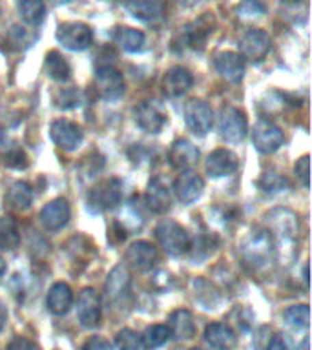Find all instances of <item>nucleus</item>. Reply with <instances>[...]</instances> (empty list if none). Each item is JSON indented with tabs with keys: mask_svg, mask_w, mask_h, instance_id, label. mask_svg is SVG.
I'll return each instance as SVG.
<instances>
[{
	"mask_svg": "<svg viewBox=\"0 0 312 350\" xmlns=\"http://www.w3.org/2000/svg\"><path fill=\"white\" fill-rule=\"evenodd\" d=\"M265 11L267 8L261 0H241L237 5V15L243 18H256V16L265 15Z\"/></svg>",
	"mask_w": 312,
	"mask_h": 350,
	"instance_id": "38",
	"label": "nucleus"
},
{
	"mask_svg": "<svg viewBox=\"0 0 312 350\" xmlns=\"http://www.w3.org/2000/svg\"><path fill=\"white\" fill-rule=\"evenodd\" d=\"M203 190H205V180H203L201 175H197L196 172H192V170L183 172L174 183L175 196H177V199H179L183 204H192V202H196L197 199L203 196Z\"/></svg>",
	"mask_w": 312,
	"mask_h": 350,
	"instance_id": "14",
	"label": "nucleus"
},
{
	"mask_svg": "<svg viewBox=\"0 0 312 350\" xmlns=\"http://www.w3.org/2000/svg\"><path fill=\"white\" fill-rule=\"evenodd\" d=\"M272 48L268 33L263 29H248V31L239 38V57L250 60V62H261Z\"/></svg>",
	"mask_w": 312,
	"mask_h": 350,
	"instance_id": "9",
	"label": "nucleus"
},
{
	"mask_svg": "<svg viewBox=\"0 0 312 350\" xmlns=\"http://www.w3.org/2000/svg\"><path fill=\"white\" fill-rule=\"evenodd\" d=\"M283 2H301V0H283Z\"/></svg>",
	"mask_w": 312,
	"mask_h": 350,
	"instance_id": "51",
	"label": "nucleus"
},
{
	"mask_svg": "<svg viewBox=\"0 0 312 350\" xmlns=\"http://www.w3.org/2000/svg\"><path fill=\"white\" fill-rule=\"evenodd\" d=\"M155 259H157V250L148 241H137V243L130 245V248L125 254L126 265L131 270H135V272H146V270H150Z\"/></svg>",
	"mask_w": 312,
	"mask_h": 350,
	"instance_id": "15",
	"label": "nucleus"
},
{
	"mask_svg": "<svg viewBox=\"0 0 312 350\" xmlns=\"http://www.w3.org/2000/svg\"><path fill=\"white\" fill-rule=\"evenodd\" d=\"M57 40L66 49L71 51H84L92 46L93 29L84 22H64L57 29Z\"/></svg>",
	"mask_w": 312,
	"mask_h": 350,
	"instance_id": "5",
	"label": "nucleus"
},
{
	"mask_svg": "<svg viewBox=\"0 0 312 350\" xmlns=\"http://www.w3.org/2000/svg\"><path fill=\"white\" fill-rule=\"evenodd\" d=\"M0 13H2V8H0Z\"/></svg>",
	"mask_w": 312,
	"mask_h": 350,
	"instance_id": "53",
	"label": "nucleus"
},
{
	"mask_svg": "<svg viewBox=\"0 0 312 350\" xmlns=\"http://www.w3.org/2000/svg\"><path fill=\"white\" fill-rule=\"evenodd\" d=\"M185 122L190 128L192 133L203 137L212 130L213 124V111L205 100L192 98L185 104Z\"/></svg>",
	"mask_w": 312,
	"mask_h": 350,
	"instance_id": "8",
	"label": "nucleus"
},
{
	"mask_svg": "<svg viewBox=\"0 0 312 350\" xmlns=\"http://www.w3.org/2000/svg\"><path fill=\"white\" fill-rule=\"evenodd\" d=\"M303 279H305V284L309 286V262H305V267H303Z\"/></svg>",
	"mask_w": 312,
	"mask_h": 350,
	"instance_id": "48",
	"label": "nucleus"
},
{
	"mask_svg": "<svg viewBox=\"0 0 312 350\" xmlns=\"http://www.w3.org/2000/svg\"><path fill=\"white\" fill-rule=\"evenodd\" d=\"M144 201H146V206L152 210L153 213H164L170 210V204H172V193H170V188L164 185L163 180L155 177L148 183L146 196H144Z\"/></svg>",
	"mask_w": 312,
	"mask_h": 350,
	"instance_id": "25",
	"label": "nucleus"
},
{
	"mask_svg": "<svg viewBox=\"0 0 312 350\" xmlns=\"http://www.w3.org/2000/svg\"><path fill=\"white\" fill-rule=\"evenodd\" d=\"M49 137L59 148H62L66 152H73L82 142V130L81 126L75 124L73 120L59 119L53 120L49 126Z\"/></svg>",
	"mask_w": 312,
	"mask_h": 350,
	"instance_id": "11",
	"label": "nucleus"
},
{
	"mask_svg": "<svg viewBox=\"0 0 312 350\" xmlns=\"http://www.w3.org/2000/svg\"><path fill=\"white\" fill-rule=\"evenodd\" d=\"M46 305H48V310L55 316L68 314L73 305V292H71L70 284L55 283L46 295Z\"/></svg>",
	"mask_w": 312,
	"mask_h": 350,
	"instance_id": "26",
	"label": "nucleus"
},
{
	"mask_svg": "<svg viewBox=\"0 0 312 350\" xmlns=\"http://www.w3.org/2000/svg\"><path fill=\"white\" fill-rule=\"evenodd\" d=\"M190 350H203V349H199V347H194V349H190Z\"/></svg>",
	"mask_w": 312,
	"mask_h": 350,
	"instance_id": "52",
	"label": "nucleus"
},
{
	"mask_svg": "<svg viewBox=\"0 0 312 350\" xmlns=\"http://www.w3.org/2000/svg\"><path fill=\"white\" fill-rule=\"evenodd\" d=\"M115 347H117V350H144L141 336H137L130 328H122L120 332H117Z\"/></svg>",
	"mask_w": 312,
	"mask_h": 350,
	"instance_id": "36",
	"label": "nucleus"
},
{
	"mask_svg": "<svg viewBox=\"0 0 312 350\" xmlns=\"http://www.w3.org/2000/svg\"><path fill=\"white\" fill-rule=\"evenodd\" d=\"M44 71L55 82H66L71 77V68L68 60L59 51H49L44 59Z\"/></svg>",
	"mask_w": 312,
	"mask_h": 350,
	"instance_id": "29",
	"label": "nucleus"
},
{
	"mask_svg": "<svg viewBox=\"0 0 312 350\" xmlns=\"http://www.w3.org/2000/svg\"><path fill=\"white\" fill-rule=\"evenodd\" d=\"M18 13H21V18L26 24L37 26V24L42 22L44 13H46L44 0H21L18 2Z\"/></svg>",
	"mask_w": 312,
	"mask_h": 350,
	"instance_id": "32",
	"label": "nucleus"
},
{
	"mask_svg": "<svg viewBox=\"0 0 312 350\" xmlns=\"http://www.w3.org/2000/svg\"><path fill=\"white\" fill-rule=\"evenodd\" d=\"M114 40L119 44L120 48L128 51V53H137V51H141L144 48V44H146V37H144V33L135 29V27H117L114 33Z\"/></svg>",
	"mask_w": 312,
	"mask_h": 350,
	"instance_id": "27",
	"label": "nucleus"
},
{
	"mask_svg": "<svg viewBox=\"0 0 312 350\" xmlns=\"http://www.w3.org/2000/svg\"><path fill=\"white\" fill-rule=\"evenodd\" d=\"M4 164H8L10 168H26L27 166V157L26 153L22 152L21 148H10L8 153H4Z\"/></svg>",
	"mask_w": 312,
	"mask_h": 350,
	"instance_id": "39",
	"label": "nucleus"
},
{
	"mask_svg": "<svg viewBox=\"0 0 312 350\" xmlns=\"http://www.w3.org/2000/svg\"><path fill=\"white\" fill-rule=\"evenodd\" d=\"M77 317L82 327L97 328L103 321V308L97 292L90 286L81 290L79 301H77Z\"/></svg>",
	"mask_w": 312,
	"mask_h": 350,
	"instance_id": "10",
	"label": "nucleus"
},
{
	"mask_svg": "<svg viewBox=\"0 0 312 350\" xmlns=\"http://www.w3.org/2000/svg\"><path fill=\"white\" fill-rule=\"evenodd\" d=\"M5 321H8V310H5L4 303L0 301V330L5 327Z\"/></svg>",
	"mask_w": 312,
	"mask_h": 350,
	"instance_id": "45",
	"label": "nucleus"
},
{
	"mask_svg": "<svg viewBox=\"0 0 312 350\" xmlns=\"http://www.w3.org/2000/svg\"><path fill=\"white\" fill-rule=\"evenodd\" d=\"M213 66L224 81L234 82V84L243 81V77H245V60L234 51H221L216 55Z\"/></svg>",
	"mask_w": 312,
	"mask_h": 350,
	"instance_id": "17",
	"label": "nucleus"
},
{
	"mask_svg": "<svg viewBox=\"0 0 312 350\" xmlns=\"http://www.w3.org/2000/svg\"><path fill=\"white\" fill-rule=\"evenodd\" d=\"M71 210L70 204L66 199L59 197V199H53V201H49L46 206L42 208V212H40V223L46 230H60L64 228L68 221H70Z\"/></svg>",
	"mask_w": 312,
	"mask_h": 350,
	"instance_id": "18",
	"label": "nucleus"
},
{
	"mask_svg": "<svg viewBox=\"0 0 312 350\" xmlns=\"http://www.w3.org/2000/svg\"><path fill=\"white\" fill-rule=\"evenodd\" d=\"M168 332L172 338L179 341H188L196 336V321L190 310L179 308L174 310L168 317Z\"/></svg>",
	"mask_w": 312,
	"mask_h": 350,
	"instance_id": "24",
	"label": "nucleus"
},
{
	"mask_svg": "<svg viewBox=\"0 0 312 350\" xmlns=\"http://www.w3.org/2000/svg\"><path fill=\"white\" fill-rule=\"evenodd\" d=\"M267 224H268V235L272 239L274 246L290 245L294 243V237L298 234V219L290 210L278 208L274 212L267 213Z\"/></svg>",
	"mask_w": 312,
	"mask_h": 350,
	"instance_id": "2",
	"label": "nucleus"
},
{
	"mask_svg": "<svg viewBox=\"0 0 312 350\" xmlns=\"http://www.w3.org/2000/svg\"><path fill=\"white\" fill-rule=\"evenodd\" d=\"M70 0H53V4H68Z\"/></svg>",
	"mask_w": 312,
	"mask_h": 350,
	"instance_id": "50",
	"label": "nucleus"
},
{
	"mask_svg": "<svg viewBox=\"0 0 312 350\" xmlns=\"http://www.w3.org/2000/svg\"><path fill=\"white\" fill-rule=\"evenodd\" d=\"M82 350H112V343L108 339L99 338V336H93L84 343Z\"/></svg>",
	"mask_w": 312,
	"mask_h": 350,
	"instance_id": "43",
	"label": "nucleus"
},
{
	"mask_svg": "<svg viewBox=\"0 0 312 350\" xmlns=\"http://www.w3.org/2000/svg\"><path fill=\"white\" fill-rule=\"evenodd\" d=\"M272 250L274 245L268 232H256L243 245V259H245L246 265L261 267V265H265L268 257H270V252Z\"/></svg>",
	"mask_w": 312,
	"mask_h": 350,
	"instance_id": "12",
	"label": "nucleus"
},
{
	"mask_svg": "<svg viewBox=\"0 0 312 350\" xmlns=\"http://www.w3.org/2000/svg\"><path fill=\"white\" fill-rule=\"evenodd\" d=\"M283 319L285 323H287L290 328H294V330L307 328L309 327V321H311V308H309V305L289 306V308L283 312Z\"/></svg>",
	"mask_w": 312,
	"mask_h": 350,
	"instance_id": "34",
	"label": "nucleus"
},
{
	"mask_svg": "<svg viewBox=\"0 0 312 350\" xmlns=\"http://www.w3.org/2000/svg\"><path fill=\"white\" fill-rule=\"evenodd\" d=\"M5 270H8V265H5V261H4V257L0 256V279L4 278V273H5Z\"/></svg>",
	"mask_w": 312,
	"mask_h": 350,
	"instance_id": "47",
	"label": "nucleus"
},
{
	"mask_svg": "<svg viewBox=\"0 0 312 350\" xmlns=\"http://www.w3.org/2000/svg\"><path fill=\"white\" fill-rule=\"evenodd\" d=\"M194 84V77L186 68H181V66H175V68H170L163 77V82H161V88H163V93L170 98H177L181 95H185L188 90Z\"/></svg>",
	"mask_w": 312,
	"mask_h": 350,
	"instance_id": "16",
	"label": "nucleus"
},
{
	"mask_svg": "<svg viewBox=\"0 0 312 350\" xmlns=\"http://www.w3.org/2000/svg\"><path fill=\"white\" fill-rule=\"evenodd\" d=\"M201 0H177V4L183 5V8H192V5L199 4Z\"/></svg>",
	"mask_w": 312,
	"mask_h": 350,
	"instance_id": "46",
	"label": "nucleus"
},
{
	"mask_svg": "<svg viewBox=\"0 0 312 350\" xmlns=\"http://www.w3.org/2000/svg\"><path fill=\"white\" fill-rule=\"evenodd\" d=\"M21 245V232L13 217H0V248L5 252H11L18 248Z\"/></svg>",
	"mask_w": 312,
	"mask_h": 350,
	"instance_id": "31",
	"label": "nucleus"
},
{
	"mask_svg": "<svg viewBox=\"0 0 312 350\" xmlns=\"http://www.w3.org/2000/svg\"><path fill=\"white\" fill-rule=\"evenodd\" d=\"M55 104L62 109L77 108L82 104V92L75 90V88H68V90H60L55 95Z\"/></svg>",
	"mask_w": 312,
	"mask_h": 350,
	"instance_id": "37",
	"label": "nucleus"
},
{
	"mask_svg": "<svg viewBox=\"0 0 312 350\" xmlns=\"http://www.w3.org/2000/svg\"><path fill=\"white\" fill-rule=\"evenodd\" d=\"M31 186L27 185V183H24V180H16V183H13L10 190H8V196H5L8 206L13 208V210H18V212H24V210H27V208L31 206Z\"/></svg>",
	"mask_w": 312,
	"mask_h": 350,
	"instance_id": "28",
	"label": "nucleus"
},
{
	"mask_svg": "<svg viewBox=\"0 0 312 350\" xmlns=\"http://www.w3.org/2000/svg\"><path fill=\"white\" fill-rule=\"evenodd\" d=\"M205 341L216 350H234L237 347V336L226 323H210L205 328Z\"/></svg>",
	"mask_w": 312,
	"mask_h": 350,
	"instance_id": "22",
	"label": "nucleus"
},
{
	"mask_svg": "<svg viewBox=\"0 0 312 350\" xmlns=\"http://www.w3.org/2000/svg\"><path fill=\"white\" fill-rule=\"evenodd\" d=\"M298 350H309V338H303V341H301L300 349Z\"/></svg>",
	"mask_w": 312,
	"mask_h": 350,
	"instance_id": "49",
	"label": "nucleus"
},
{
	"mask_svg": "<svg viewBox=\"0 0 312 350\" xmlns=\"http://www.w3.org/2000/svg\"><path fill=\"white\" fill-rule=\"evenodd\" d=\"M95 88H97L99 97L104 100H117L125 93V77L114 66H101L95 75Z\"/></svg>",
	"mask_w": 312,
	"mask_h": 350,
	"instance_id": "7",
	"label": "nucleus"
},
{
	"mask_svg": "<svg viewBox=\"0 0 312 350\" xmlns=\"http://www.w3.org/2000/svg\"><path fill=\"white\" fill-rule=\"evenodd\" d=\"M125 5L131 16L142 22H161L166 15L163 0H126Z\"/></svg>",
	"mask_w": 312,
	"mask_h": 350,
	"instance_id": "20",
	"label": "nucleus"
},
{
	"mask_svg": "<svg viewBox=\"0 0 312 350\" xmlns=\"http://www.w3.org/2000/svg\"><path fill=\"white\" fill-rule=\"evenodd\" d=\"M283 131L279 130L272 120L259 119L254 124V130H252V144H254V148L259 153L270 155V153L278 152L279 148L283 146Z\"/></svg>",
	"mask_w": 312,
	"mask_h": 350,
	"instance_id": "6",
	"label": "nucleus"
},
{
	"mask_svg": "<svg viewBox=\"0 0 312 350\" xmlns=\"http://www.w3.org/2000/svg\"><path fill=\"white\" fill-rule=\"evenodd\" d=\"M142 221L144 219H142L139 208H135V204H128L125 212L120 213V223L128 224L130 228H141Z\"/></svg>",
	"mask_w": 312,
	"mask_h": 350,
	"instance_id": "40",
	"label": "nucleus"
},
{
	"mask_svg": "<svg viewBox=\"0 0 312 350\" xmlns=\"http://www.w3.org/2000/svg\"><path fill=\"white\" fill-rule=\"evenodd\" d=\"M137 126L146 133H159L166 124V113L159 104L152 100H144L133 109Z\"/></svg>",
	"mask_w": 312,
	"mask_h": 350,
	"instance_id": "13",
	"label": "nucleus"
},
{
	"mask_svg": "<svg viewBox=\"0 0 312 350\" xmlns=\"http://www.w3.org/2000/svg\"><path fill=\"white\" fill-rule=\"evenodd\" d=\"M122 199V183L117 179H108L93 186L88 193V210L93 213H101L104 210H112Z\"/></svg>",
	"mask_w": 312,
	"mask_h": 350,
	"instance_id": "3",
	"label": "nucleus"
},
{
	"mask_svg": "<svg viewBox=\"0 0 312 350\" xmlns=\"http://www.w3.org/2000/svg\"><path fill=\"white\" fill-rule=\"evenodd\" d=\"M219 133L226 142H241L248 133V120L245 111L224 106L219 113Z\"/></svg>",
	"mask_w": 312,
	"mask_h": 350,
	"instance_id": "4",
	"label": "nucleus"
},
{
	"mask_svg": "<svg viewBox=\"0 0 312 350\" xmlns=\"http://www.w3.org/2000/svg\"><path fill=\"white\" fill-rule=\"evenodd\" d=\"M170 338L168 327L166 325H152L144 330V334L141 336L142 347L144 350H155L159 347H163Z\"/></svg>",
	"mask_w": 312,
	"mask_h": 350,
	"instance_id": "33",
	"label": "nucleus"
},
{
	"mask_svg": "<svg viewBox=\"0 0 312 350\" xmlns=\"http://www.w3.org/2000/svg\"><path fill=\"white\" fill-rule=\"evenodd\" d=\"M155 237L159 245L163 246L164 252L170 256H185L186 252L190 250V237L186 234V230L172 219H163L155 226Z\"/></svg>",
	"mask_w": 312,
	"mask_h": 350,
	"instance_id": "1",
	"label": "nucleus"
},
{
	"mask_svg": "<svg viewBox=\"0 0 312 350\" xmlns=\"http://www.w3.org/2000/svg\"><path fill=\"white\" fill-rule=\"evenodd\" d=\"M257 186L267 193H274V191H281L285 188H289L290 183L285 179L283 175L276 174V172H267L261 175V179L257 180Z\"/></svg>",
	"mask_w": 312,
	"mask_h": 350,
	"instance_id": "35",
	"label": "nucleus"
},
{
	"mask_svg": "<svg viewBox=\"0 0 312 350\" xmlns=\"http://www.w3.org/2000/svg\"><path fill=\"white\" fill-rule=\"evenodd\" d=\"M294 174L301 180V185L309 188V175H311V161H309V155H303V157L296 161Z\"/></svg>",
	"mask_w": 312,
	"mask_h": 350,
	"instance_id": "41",
	"label": "nucleus"
},
{
	"mask_svg": "<svg viewBox=\"0 0 312 350\" xmlns=\"http://www.w3.org/2000/svg\"><path fill=\"white\" fill-rule=\"evenodd\" d=\"M265 350H290L289 339L285 338V336H281V334H276V336H272V338L268 339Z\"/></svg>",
	"mask_w": 312,
	"mask_h": 350,
	"instance_id": "44",
	"label": "nucleus"
},
{
	"mask_svg": "<svg viewBox=\"0 0 312 350\" xmlns=\"http://www.w3.org/2000/svg\"><path fill=\"white\" fill-rule=\"evenodd\" d=\"M130 290V273L122 265L115 267L112 272L108 273V279H106V294L112 297V299H117V297H122V295L128 294Z\"/></svg>",
	"mask_w": 312,
	"mask_h": 350,
	"instance_id": "30",
	"label": "nucleus"
},
{
	"mask_svg": "<svg viewBox=\"0 0 312 350\" xmlns=\"http://www.w3.org/2000/svg\"><path fill=\"white\" fill-rule=\"evenodd\" d=\"M5 350H38V347L33 343L31 339L24 338V336H16L8 343Z\"/></svg>",
	"mask_w": 312,
	"mask_h": 350,
	"instance_id": "42",
	"label": "nucleus"
},
{
	"mask_svg": "<svg viewBox=\"0 0 312 350\" xmlns=\"http://www.w3.org/2000/svg\"><path fill=\"white\" fill-rule=\"evenodd\" d=\"M237 155L234 152H230L226 148H218L213 150L207 159V174L212 179H219V177H226V175L234 174L237 170Z\"/></svg>",
	"mask_w": 312,
	"mask_h": 350,
	"instance_id": "19",
	"label": "nucleus"
},
{
	"mask_svg": "<svg viewBox=\"0 0 312 350\" xmlns=\"http://www.w3.org/2000/svg\"><path fill=\"white\" fill-rule=\"evenodd\" d=\"M213 21L212 16L205 13L203 16H199L197 21L190 22L183 27V38L188 48L192 49H203L205 44H207L208 37L212 35Z\"/></svg>",
	"mask_w": 312,
	"mask_h": 350,
	"instance_id": "21",
	"label": "nucleus"
},
{
	"mask_svg": "<svg viewBox=\"0 0 312 350\" xmlns=\"http://www.w3.org/2000/svg\"><path fill=\"white\" fill-rule=\"evenodd\" d=\"M168 161L175 170H186L199 161V150L188 139H177L168 152Z\"/></svg>",
	"mask_w": 312,
	"mask_h": 350,
	"instance_id": "23",
	"label": "nucleus"
}]
</instances>
